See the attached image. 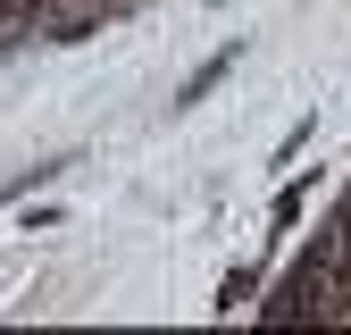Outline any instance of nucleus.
I'll list each match as a JSON object with an SVG mask.
<instances>
[{"label": "nucleus", "mask_w": 351, "mask_h": 335, "mask_svg": "<svg viewBox=\"0 0 351 335\" xmlns=\"http://www.w3.org/2000/svg\"><path fill=\"white\" fill-rule=\"evenodd\" d=\"M259 319H268V327H285V319H326V243H310L293 260V277L276 285V302L259 310Z\"/></svg>", "instance_id": "obj_1"}, {"label": "nucleus", "mask_w": 351, "mask_h": 335, "mask_svg": "<svg viewBox=\"0 0 351 335\" xmlns=\"http://www.w3.org/2000/svg\"><path fill=\"white\" fill-rule=\"evenodd\" d=\"M226 67H234V51H217V59H209V67H201V76L184 84V93H176V101H201V93H209V84H217V76H226Z\"/></svg>", "instance_id": "obj_2"}]
</instances>
